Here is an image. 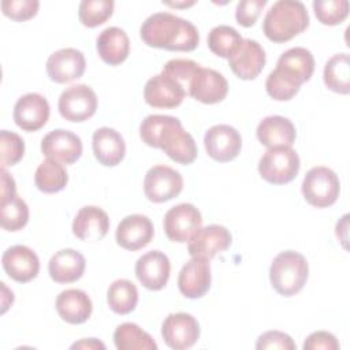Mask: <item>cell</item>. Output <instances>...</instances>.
<instances>
[{"label": "cell", "instance_id": "8", "mask_svg": "<svg viewBox=\"0 0 350 350\" xmlns=\"http://www.w3.org/2000/svg\"><path fill=\"white\" fill-rule=\"evenodd\" d=\"M182 189L183 178L180 172L168 165H153L145 174L144 193L152 202L170 201L178 197Z\"/></svg>", "mask_w": 350, "mask_h": 350}, {"label": "cell", "instance_id": "31", "mask_svg": "<svg viewBox=\"0 0 350 350\" xmlns=\"http://www.w3.org/2000/svg\"><path fill=\"white\" fill-rule=\"evenodd\" d=\"M68 175L64 165L53 159H45L36 170L34 183L42 193H57L66 187Z\"/></svg>", "mask_w": 350, "mask_h": 350}, {"label": "cell", "instance_id": "38", "mask_svg": "<svg viewBox=\"0 0 350 350\" xmlns=\"http://www.w3.org/2000/svg\"><path fill=\"white\" fill-rule=\"evenodd\" d=\"M25 154V142L21 135L14 131H0V161L1 168L15 165Z\"/></svg>", "mask_w": 350, "mask_h": 350}, {"label": "cell", "instance_id": "47", "mask_svg": "<svg viewBox=\"0 0 350 350\" xmlns=\"http://www.w3.org/2000/svg\"><path fill=\"white\" fill-rule=\"evenodd\" d=\"M163 4H167V5H171V7H189V5H193L194 1H189V3H168V1H163Z\"/></svg>", "mask_w": 350, "mask_h": 350}, {"label": "cell", "instance_id": "20", "mask_svg": "<svg viewBox=\"0 0 350 350\" xmlns=\"http://www.w3.org/2000/svg\"><path fill=\"white\" fill-rule=\"evenodd\" d=\"M5 273L15 282L27 283L40 272V260L30 247L25 245H14L8 247L1 257Z\"/></svg>", "mask_w": 350, "mask_h": 350}, {"label": "cell", "instance_id": "1", "mask_svg": "<svg viewBox=\"0 0 350 350\" xmlns=\"http://www.w3.org/2000/svg\"><path fill=\"white\" fill-rule=\"evenodd\" d=\"M139 137L148 146L161 149L179 164H191L198 153L194 138L175 116L148 115L141 122Z\"/></svg>", "mask_w": 350, "mask_h": 350}, {"label": "cell", "instance_id": "27", "mask_svg": "<svg viewBox=\"0 0 350 350\" xmlns=\"http://www.w3.org/2000/svg\"><path fill=\"white\" fill-rule=\"evenodd\" d=\"M55 306L62 320L68 324L85 323L93 310L90 297L79 288H68L62 291L56 298Z\"/></svg>", "mask_w": 350, "mask_h": 350}, {"label": "cell", "instance_id": "25", "mask_svg": "<svg viewBox=\"0 0 350 350\" xmlns=\"http://www.w3.org/2000/svg\"><path fill=\"white\" fill-rule=\"evenodd\" d=\"M93 153L100 164L105 167L118 165L126 154V142L119 131L111 127H100L92 137Z\"/></svg>", "mask_w": 350, "mask_h": 350}, {"label": "cell", "instance_id": "19", "mask_svg": "<svg viewBox=\"0 0 350 350\" xmlns=\"http://www.w3.org/2000/svg\"><path fill=\"white\" fill-rule=\"evenodd\" d=\"M265 62L267 57L264 48L256 40L243 38L238 49L228 59V66L238 78L250 81L258 77Z\"/></svg>", "mask_w": 350, "mask_h": 350}, {"label": "cell", "instance_id": "4", "mask_svg": "<svg viewBox=\"0 0 350 350\" xmlns=\"http://www.w3.org/2000/svg\"><path fill=\"white\" fill-rule=\"evenodd\" d=\"M309 276L306 258L294 250L280 252L271 262L269 280L273 290L283 297L299 293Z\"/></svg>", "mask_w": 350, "mask_h": 350}, {"label": "cell", "instance_id": "40", "mask_svg": "<svg viewBox=\"0 0 350 350\" xmlns=\"http://www.w3.org/2000/svg\"><path fill=\"white\" fill-rule=\"evenodd\" d=\"M200 67L201 66L198 63H196L194 60H190V59H171L164 64L161 72H164V74L172 77L175 81H178L186 89V92L189 94L190 82Z\"/></svg>", "mask_w": 350, "mask_h": 350}, {"label": "cell", "instance_id": "35", "mask_svg": "<svg viewBox=\"0 0 350 350\" xmlns=\"http://www.w3.org/2000/svg\"><path fill=\"white\" fill-rule=\"evenodd\" d=\"M29 221V206L18 194H14L0 204V223L5 231H18Z\"/></svg>", "mask_w": 350, "mask_h": 350}, {"label": "cell", "instance_id": "22", "mask_svg": "<svg viewBox=\"0 0 350 350\" xmlns=\"http://www.w3.org/2000/svg\"><path fill=\"white\" fill-rule=\"evenodd\" d=\"M228 93L227 79L213 68L200 67L189 86V96L202 104H216Z\"/></svg>", "mask_w": 350, "mask_h": 350}, {"label": "cell", "instance_id": "43", "mask_svg": "<svg viewBox=\"0 0 350 350\" xmlns=\"http://www.w3.org/2000/svg\"><path fill=\"white\" fill-rule=\"evenodd\" d=\"M257 350L280 349V350H295V343L291 336L282 331H267L261 334L256 342Z\"/></svg>", "mask_w": 350, "mask_h": 350}, {"label": "cell", "instance_id": "32", "mask_svg": "<svg viewBox=\"0 0 350 350\" xmlns=\"http://www.w3.org/2000/svg\"><path fill=\"white\" fill-rule=\"evenodd\" d=\"M113 343L119 350H157L153 338L135 323H123L113 332Z\"/></svg>", "mask_w": 350, "mask_h": 350}, {"label": "cell", "instance_id": "14", "mask_svg": "<svg viewBox=\"0 0 350 350\" xmlns=\"http://www.w3.org/2000/svg\"><path fill=\"white\" fill-rule=\"evenodd\" d=\"M48 100L38 93H26L18 98L14 107V122L25 131H37L49 119Z\"/></svg>", "mask_w": 350, "mask_h": 350}, {"label": "cell", "instance_id": "37", "mask_svg": "<svg viewBox=\"0 0 350 350\" xmlns=\"http://www.w3.org/2000/svg\"><path fill=\"white\" fill-rule=\"evenodd\" d=\"M347 0H314L313 10L320 23L325 26L340 25L349 15Z\"/></svg>", "mask_w": 350, "mask_h": 350}, {"label": "cell", "instance_id": "23", "mask_svg": "<svg viewBox=\"0 0 350 350\" xmlns=\"http://www.w3.org/2000/svg\"><path fill=\"white\" fill-rule=\"evenodd\" d=\"M109 230V217L107 212L96 205L81 208L72 220V234L86 242L101 241Z\"/></svg>", "mask_w": 350, "mask_h": 350}, {"label": "cell", "instance_id": "11", "mask_svg": "<svg viewBox=\"0 0 350 350\" xmlns=\"http://www.w3.org/2000/svg\"><path fill=\"white\" fill-rule=\"evenodd\" d=\"M204 145L209 157L219 163H227L239 154L242 137L230 124H215L205 133Z\"/></svg>", "mask_w": 350, "mask_h": 350}, {"label": "cell", "instance_id": "13", "mask_svg": "<svg viewBox=\"0 0 350 350\" xmlns=\"http://www.w3.org/2000/svg\"><path fill=\"white\" fill-rule=\"evenodd\" d=\"M189 96L186 89L172 77L160 72L145 83L144 98L148 105L154 108H175Z\"/></svg>", "mask_w": 350, "mask_h": 350}, {"label": "cell", "instance_id": "33", "mask_svg": "<svg viewBox=\"0 0 350 350\" xmlns=\"http://www.w3.org/2000/svg\"><path fill=\"white\" fill-rule=\"evenodd\" d=\"M107 302L112 312L127 314L133 312L138 304V290L131 280L118 279L108 287Z\"/></svg>", "mask_w": 350, "mask_h": 350}, {"label": "cell", "instance_id": "3", "mask_svg": "<svg viewBox=\"0 0 350 350\" xmlns=\"http://www.w3.org/2000/svg\"><path fill=\"white\" fill-rule=\"evenodd\" d=\"M309 26V14L304 3L279 0L271 5L262 21V31L269 41L286 42Z\"/></svg>", "mask_w": 350, "mask_h": 350}, {"label": "cell", "instance_id": "17", "mask_svg": "<svg viewBox=\"0 0 350 350\" xmlns=\"http://www.w3.org/2000/svg\"><path fill=\"white\" fill-rule=\"evenodd\" d=\"M154 235L153 223L145 215L134 213L123 217L116 227L115 238L120 247L126 250H139L149 245Z\"/></svg>", "mask_w": 350, "mask_h": 350}, {"label": "cell", "instance_id": "45", "mask_svg": "<svg viewBox=\"0 0 350 350\" xmlns=\"http://www.w3.org/2000/svg\"><path fill=\"white\" fill-rule=\"evenodd\" d=\"M14 194H16L15 180L5 171V168H1V200H5Z\"/></svg>", "mask_w": 350, "mask_h": 350}, {"label": "cell", "instance_id": "10", "mask_svg": "<svg viewBox=\"0 0 350 350\" xmlns=\"http://www.w3.org/2000/svg\"><path fill=\"white\" fill-rule=\"evenodd\" d=\"M161 336L168 347L174 350H186L198 340L200 324L190 313H171L161 324Z\"/></svg>", "mask_w": 350, "mask_h": 350}, {"label": "cell", "instance_id": "7", "mask_svg": "<svg viewBox=\"0 0 350 350\" xmlns=\"http://www.w3.org/2000/svg\"><path fill=\"white\" fill-rule=\"evenodd\" d=\"M62 118L68 122H85L96 113L97 96L96 92L83 83L71 85L64 89L57 103Z\"/></svg>", "mask_w": 350, "mask_h": 350}, {"label": "cell", "instance_id": "12", "mask_svg": "<svg viewBox=\"0 0 350 350\" xmlns=\"http://www.w3.org/2000/svg\"><path fill=\"white\" fill-rule=\"evenodd\" d=\"M230 231L220 224L201 227L190 239L187 252L191 257L212 260L216 254L227 250L231 245Z\"/></svg>", "mask_w": 350, "mask_h": 350}, {"label": "cell", "instance_id": "41", "mask_svg": "<svg viewBox=\"0 0 350 350\" xmlns=\"http://www.w3.org/2000/svg\"><path fill=\"white\" fill-rule=\"evenodd\" d=\"M40 1L37 0H3V14L14 21L23 22L37 15Z\"/></svg>", "mask_w": 350, "mask_h": 350}, {"label": "cell", "instance_id": "30", "mask_svg": "<svg viewBox=\"0 0 350 350\" xmlns=\"http://www.w3.org/2000/svg\"><path fill=\"white\" fill-rule=\"evenodd\" d=\"M325 86L339 94L350 93V60L347 53H336L329 57L323 72Z\"/></svg>", "mask_w": 350, "mask_h": 350}, {"label": "cell", "instance_id": "26", "mask_svg": "<svg viewBox=\"0 0 350 350\" xmlns=\"http://www.w3.org/2000/svg\"><path fill=\"white\" fill-rule=\"evenodd\" d=\"M85 267V257L78 250L62 249L51 257L48 272L51 279L56 283H72L82 278Z\"/></svg>", "mask_w": 350, "mask_h": 350}, {"label": "cell", "instance_id": "15", "mask_svg": "<svg viewBox=\"0 0 350 350\" xmlns=\"http://www.w3.org/2000/svg\"><path fill=\"white\" fill-rule=\"evenodd\" d=\"M41 152L48 159H53L62 164H74L82 154V141L70 130L56 129L44 135Z\"/></svg>", "mask_w": 350, "mask_h": 350}, {"label": "cell", "instance_id": "24", "mask_svg": "<svg viewBox=\"0 0 350 350\" xmlns=\"http://www.w3.org/2000/svg\"><path fill=\"white\" fill-rule=\"evenodd\" d=\"M275 70L301 86L313 75L314 57L309 49L304 46H294L280 55Z\"/></svg>", "mask_w": 350, "mask_h": 350}, {"label": "cell", "instance_id": "44", "mask_svg": "<svg viewBox=\"0 0 350 350\" xmlns=\"http://www.w3.org/2000/svg\"><path fill=\"white\" fill-rule=\"evenodd\" d=\"M339 347L336 336L328 331L312 332L304 342V350H338Z\"/></svg>", "mask_w": 350, "mask_h": 350}, {"label": "cell", "instance_id": "34", "mask_svg": "<svg viewBox=\"0 0 350 350\" xmlns=\"http://www.w3.org/2000/svg\"><path fill=\"white\" fill-rule=\"evenodd\" d=\"M242 36L231 26L219 25L215 26L208 34L209 49L224 59H230L242 42Z\"/></svg>", "mask_w": 350, "mask_h": 350}, {"label": "cell", "instance_id": "16", "mask_svg": "<svg viewBox=\"0 0 350 350\" xmlns=\"http://www.w3.org/2000/svg\"><path fill=\"white\" fill-rule=\"evenodd\" d=\"M85 68V56L75 48H62L46 60V74L56 83H67L81 78Z\"/></svg>", "mask_w": 350, "mask_h": 350}, {"label": "cell", "instance_id": "42", "mask_svg": "<svg viewBox=\"0 0 350 350\" xmlns=\"http://www.w3.org/2000/svg\"><path fill=\"white\" fill-rule=\"evenodd\" d=\"M265 4H267V0H242V1H239L235 8L237 22L243 27L253 26L257 22Z\"/></svg>", "mask_w": 350, "mask_h": 350}, {"label": "cell", "instance_id": "5", "mask_svg": "<svg viewBox=\"0 0 350 350\" xmlns=\"http://www.w3.org/2000/svg\"><path fill=\"white\" fill-rule=\"evenodd\" d=\"M301 189L308 204L316 208H327L336 202L340 182L335 171L324 165H317L306 172Z\"/></svg>", "mask_w": 350, "mask_h": 350}, {"label": "cell", "instance_id": "46", "mask_svg": "<svg viewBox=\"0 0 350 350\" xmlns=\"http://www.w3.org/2000/svg\"><path fill=\"white\" fill-rule=\"evenodd\" d=\"M71 349H92V350L101 349V350H104L105 345L103 342L97 340L96 338H89V339H82L79 342H75L74 345H71Z\"/></svg>", "mask_w": 350, "mask_h": 350}, {"label": "cell", "instance_id": "9", "mask_svg": "<svg viewBox=\"0 0 350 350\" xmlns=\"http://www.w3.org/2000/svg\"><path fill=\"white\" fill-rule=\"evenodd\" d=\"M201 212L193 204H178L164 215V231L170 241L185 243L201 228Z\"/></svg>", "mask_w": 350, "mask_h": 350}, {"label": "cell", "instance_id": "18", "mask_svg": "<svg viewBox=\"0 0 350 350\" xmlns=\"http://www.w3.org/2000/svg\"><path fill=\"white\" fill-rule=\"evenodd\" d=\"M170 272V258L160 250H150L142 254L135 262V276L148 290L159 291L165 287Z\"/></svg>", "mask_w": 350, "mask_h": 350}, {"label": "cell", "instance_id": "2", "mask_svg": "<svg viewBox=\"0 0 350 350\" xmlns=\"http://www.w3.org/2000/svg\"><path fill=\"white\" fill-rule=\"evenodd\" d=\"M139 36L148 46L167 51L191 52L200 42L197 27L171 12L149 15L141 25Z\"/></svg>", "mask_w": 350, "mask_h": 350}, {"label": "cell", "instance_id": "39", "mask_svg": "<svg viewBox=\"0 0 350 350\" xmlns=\"http://www.w3.org/2000/svg\"><path fill=\"white\" fill-rule=\"evenodd\" d=\"M299 85L294 83L291 79L286 78L276 70L271 71L265 81V90L268 96L276 101L291 100L299 92Z\"/></svg>", "mask_w": 350, "mask_h": 350}, {"label": "cell", "instance_id": "29", "mask_svg": "<svg viewBox=\"0 0 350 350\" xmlns=\"http://www.w3.org/2000/svg\"><path fill=\"white\" fill-rule=\"evenodd\" d=\"M96 48L104 63L109 66H118L123 63L129 56L130 40L123 29L111 26L98 34L96 40Z\"/></svg>", "mask_w": 350, "mask_h": 350}, {"label": "cell", "instance_id": "36", "mask_svg": "<svg viewBox=\"0 0 350 350\" xmlns=\"http://www.w3.org/2000/svg\"><path fill=\"white\" fill-rule=\"evenodd\" d=\"M113 7L112 0H83L79 3L78 16L83 26L96 27L112 16Z\"/></svg>", "mask_w": 350, "mask_h": 350}, {"label": "cell", "instance_id": "21", "mask_svg": "<svg viewBox=\"0 0 350 350\" xmlns=\"http://www.w3.org/2000/svg\"><path fill=\"white\" fill-rule=\"evenodd\" d=\"M212 282L209 260L191 257L180 269L178 288L186 298L196 299L204 297Z\"/></svg>", "mask_w": 350, "mask_h": 350}, {"label": "cell", "instance_id": "6", "mask_svg": "<svg viewBox=\"0 0 350 350\" xmlns=\"http://www.w3.org/2000/svg\"><path fill=\"white\" fill-rule=\"evenodd\" d=\"M299 165V156L291 146H276L261 156L258 172L268 183L284 185L297 176Z\"/></svg>", "mask_w": 350, "mask_h": 350}, {"label": "cell", "instance_id": "28", "mask_svg": "<svg viewBox=\"0 0 350 350\" xmlns=\"http://www.w3.org/2000/svg\"><path fill=\"white\" fill-rule=\"evenodd\" d=\"M256 134L258 141L268 149L276 146H291L297 137L293 122L280 115L264 118L258 123Z\"/></svg>", "mask_w": 350, "mask_h": 350}]
</instances>
